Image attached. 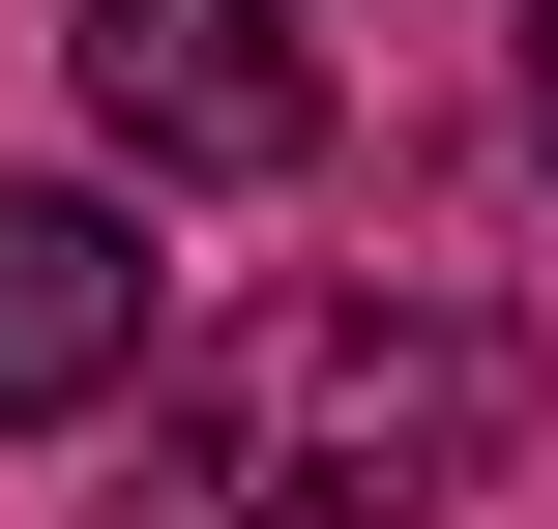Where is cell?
I'll list each match as a JSON object with an SVG mask.
<instances>
[{"label":"cell","instance_id":"obj_3","mask_svg":"<svg viewBox=\"0 0 558 529\" xmlns=\"http://www.w3.org/2000/svg\"><path fill=\"white\" fill-rule=\"evenodd\" d=\"M147 383V206L118 177H0V412H118Z\"/></svg>","mask_w":558,"mask_h":529},{"label":"cell","instance_id":"obj_2","mask_svg":"<svg viewBox=\"0 0 558 529\" xmlns=\"http://www.w3.org/2000/svg\"><path fill=\"white\" fill-rule=\"evenodd\" d=\"M59 88H88V147H118L147 206L324 177V29H294V0H59Z\"/></svg>","mask_w":558,"mask_h":529},{"label":"cell","instance_id":"obj_1","mask_svg":"<svg viewBox=\"0 0 558 529\" xmlns=\"http://www.w3.org/2000/svg\"><path fill=\"white\" fill-rule=\"evenodd\" d=\"M530 442V324L500 294H265L235 353L147 383L118 529H441Z\"/></svg>","mask_w":558,"mask_h":529},{"label":"cell","instance_id":"obj_4","mask_svg":"<svg viewBox=\"0 0 558 529\" xmlns=\"http://www.w3.org/2000/svg\"><path fill=\"white\" fill-rule=\"evenodd\" d=\"M530 147H558V0H530Z\"/></svg>","mask_w":558,"mask_h":529}]
</instances>
